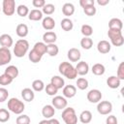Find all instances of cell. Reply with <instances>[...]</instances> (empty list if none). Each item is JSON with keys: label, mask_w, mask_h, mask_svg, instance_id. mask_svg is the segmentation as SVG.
Instances as JSON below:
<instances>
[{"label": "cell", "mask_w": 124, "mask_h": 124, "mask_svg": "<svg viewBox=\"0 0 124 124\" xmlns=\"http://www.w3.org/2000/svg\"><path fill=\"white\" fill-rule=\"evenodd\" d=\"M77 86L80 90H85L88 87V80L85 78H79L77 79Z\"/></svg>", "instance_id": "74e56055"}, {"label": "cell", "mask_w": 124, "mask_h": 124, "mask_svg": "<svg viewBox=\"0 0 124 124\" xmlns=\"http://www.w3.org/2000/svg\"><path fill=\"white\" fill-rule=\"evenodd\" d=\"M45 91L48 96H55L58 92V89H56L51 83H48L46 86H45Z\"/></svg>", "instance_id": "ab89813d"}, {"label": "cell", "mask_w": 124, "mask_h": 124, "mask_svg": "<svg viewBox=\"0 0 124 124\" xmlns=\"http://www.w3.org/2000/svg\"><path fill=\"white\" fill-rule=\"evenodd\" d=\"M29 49V43L25 39H19L16 42V45L14 46V53L16 57L21 58L23 57Z\"/></svg>", "instance_id": "7a4b0ae2"}, {"label": "cell", "mask_w": 124, "mask_h": 124, "mask_svg": "<svg viewBox=\"0 0 124 124\" xmlns=\"http://www.w3.org/2000/svg\"><path fill=\"white\" fill-rule=\"evenodd\" d=\"M42 9H43V10H42V13H43V14H45V15H46V16H50V15H52V14L54 13V11H55V6H54L53 4L48 3V4H46Z\"/></svg>", "instance_id": "8d00e7d4"}, {"label": "cell", "mask_w": 124, "mask_h": 124, "mask_svg": "<svg viewBox=\"0 0 124 124\" xmlns=\"http://www.w3.org/2000/svg\"><path fill=\"white\" fill-rule=\"evenodd\" d=\"M80 32L84 37H90L93 34V28L89 24H83L80 28Z\"/></svg>", "instance_id": "d590c367"}, {"label": "cell", "mask_w": 124, "mask_h": 124, "mask_svg": "<svg viewBox=\"0 0 124 124\" xmlns=\"http://www.w3.org/2000/svg\"><path fill=\"white\" fill-rule=\"evenodd\" d=\"M60 25H61V28L64 30V31H71L73 28H74V23L73 21L68 18V17H65L61 20L60 22Z\"/></svg>", "instance_id": "f546056e"}, {"label": "cell", "mask_w": 124, "mask_h": 124, "mask_svg": "<svg viewBox=\"0 0 124 124\" xmlns=\"http://www.w3.org/2000/svg\"><path fill=\"white\" fill-rule=\"evenodd\" d=\"M116 77L120 80L124 79V62H120V64H119V66L117 68V75H116Z\"/></svg>", "instance_id": "ee69618b"}, {"label": "cell", "mask_w": 124, "mask_h": 124, "mask_svg": "<svg viewBox=\"0 0 124 124\" xmlns=\"http://www.w3.org/2000/svg\"><path fill=\"white\" fill-rule=\"evenodd\" d=\"M102 92L98 89H91L88 93H87V100L92 103V104H96V103H99L102 99Z\"/></svg>", "instance_id": "30bf717a"}, {"label": "cell", "mask_w": 124, "mask_h": 124, "mask_svg": "<svg viewBox=\"0 0 124 124\" xmlns=\"http://www.w3.org/2000/svg\"><path fill=\"white\" fill-rule=\"evenodd\" d=\"M30 117L26 114H19L16 119V124H30Z\"/></svg>", "instance_id": "f35d334b"}, {"label": "cell", "mask_w": 124, "mask_h": 124, "mask_svg": "<svg viewBox=\"0 0 124 124\" xmlns=\"http://www.w3.org/2000/svg\"><path fill=\"white\" fill-rule=\"evenodd\" d=\"M95 1L94 0H79V5L81 8H86L89 6H94Z\"/></svg>", "instance_id": "bcb514c9"}, {"label": "cell", "mask_w": 124, "mask_h": 124, "mask_svg": "<svg viewBox=\"0 0 124 124\" xmlns=\"http://www.w3.org/2000/svg\"><path fill=\"white\" fill-rule=\"evenodd\" d=\"M59 52V48L58 46L55 45V44H49V45H46V53L49 55V56H56Z\"/></svg>", "instance_id": "d6a6232c"}, {"label": "cell", "mask_w": 124, "mask_h": 124, "mask_svg": "<svg viewBox=\"0 0 124 124\" xmlns=\"http://www.w3.org/2000/svg\"><path fill=\"white\" fill-rule=\"evenodd\" d=\"M21 97L26 102H32L35 98V93L31 88L26 87L21 90Z\"/></svg>", "instance_id": "ffe728a7"}, {"label": "cell", "mask_w": 124, "mask_h": 124, "mask_svg": "<svg viewBox=\"0 0 124 124\" xmlns=\"http://www.w3.org/2000/svg\"><path fill=\"white\" fill-rule=\"evenodd\" d=\"M42 55H40L37 51H35L33 48L29 51V53H28V58H29V60L32 62V63H38V62H40L41 60H42Z\"/></svg>", "instance_id": "4dcf8cb0"}, {"label": "cell", "mask_w": 124, "mask_h": 124, "mask_svg": "<svg viewBox=\"0 0 124 124\" xmlns=\"http://www.w3.org/2000/svg\"><path fill=\"white\" fill-rule=\"evenodd\" d=\"M56 40H57V36L53 31H46L43 35V41L46 45L55 44Z\"/></svg>", "instance_id": "5bb4252c"}, {"label": "cell", "mask_w": 124, "mask_h": 124, "mask_svg": "<svg viewBox=\"0 0 124 124\" xmlns=\"http://www.w3.org/2000/svg\"><path fill=\"white\" fill-rule=\"evenodd\" d=\"M42 114L46 119H50L55 114V108L52 107V105H46L42 108Z\"/></svg>", "instance_id": "e0dca14e"}, {"label": "cell", "mask_w": 124, "mask_h": 124, "mask_svg": "<svg viewBox=\"0 0 124 124\" xmlns=\"http://www.w3.org/2000/svg\"><path fill=\"white\" fill-rule=\"evenodd\" d=\"M51 104H52V107L56 109H64L65 108H67L68 102L62 96H54L51 100Z\"/></svg>", "instance_id": "9c48e42d"}, {"label": "cell", "mask_w": 124, "mask_h": 124, "mask_svg": "<svg viewBox=\"0 0 124 124\" xmlns=\"http://www.w3.org/2000/svg\"><path fill=\"white\" fill-rule=\"evenodd\" d=\"M12 60V52L9 48L0 47V66L7 65Z\"/></svg>", "instance_id": "ba28073f"}, {"label": "cell", "mask_w": 124, "mask_h": 124, "mask_svg": "<svg viewBox=\"0 0 124 124\" xmlns=\"http://www.w3.org/2000/svg\"><path fill=\"white\" fill-rule=\"evenodd\" d=\"M62 92H63L64 98H73L77 94V87L72 85V84L65 85L63 87V91Z\"/></svg>", "instance_id": "2e32d148"}, {"label": "cell", "mask_w": 124, "mask_h": 124, "mask_svg": "<svg viewBox=\"0 0 124 124\" xmlns=\"http://www.w3.org/2000/svg\"><path fill=\"white\" fill-rule=\"evenodd\" d=\"M62 13L67 17L73 16L75 13V6L72 3H65L62 7Z\"/></svg>", "instance_id": "4316f807"}, {"label": "cell", "mask_w": 124, "mask_h": 124, "mask_svg": "<svg viewBox=\"0 0 124 124\" xmlns=\"http://www.w3.org/2000/svg\"><path fill=\"white\" fill-rule=\"evenodd\" d=\"M32 4L35 8H43L46 5V1L45 0H33Z\"/></svg>", "instance_id": "c3c4849f"}, {"label": "cell", "mask_w": 124, "mask_h": 124, "mask_svg": "<svg viewBox=\"0 0 124 124\" xmlns=\"http://www.w3.org/2000/svg\"><path fill=\"white\" fill-rule=\"evenodd\" d=\"M48 120H49V124H60L59 120H57L56 118H50Z\"/></svg>", "instance_id": "f907efd6"}, {"label": "cell", "mask_w": 124, "mask_h": 124, "mask_svg": "<svg viewBox=\"0 0 124 124\" xmlns=\"http://www.w3.org/2000/svg\"><path fill=\"white\" fill-rule=\"evenodd\" d=\"M112 110V104L109 101H100L97 105V111L102 115H107Z\"/></svg>", "instance_id": "52a82bcc"}, {"label": "cell", "mask_w": 124, "mask_h": 124, "mask_svg": "<svg viewBox=\"0 0 124 124\" xmlns=\"http://www.w3.org/2000/svg\"><path fill=\"white\" fill-rule=\"evenodd\" d=\"M62 119L66 124H77L78 116L73 108H65L62 111Z\"/></svg>", "instance_id": "277c9868"}, {"label": "cell", "mask_w": 124, "mask_h": 124, "mask_svg": "<svg viewBox=\"0 0 124 124\" xmlns=\"http://www.w3.org/2000/svg\"><path fill=\"white\" fill-rule=\"evenodd\" d=\"M75 69H76L78 75H79V76H85L89 72V65L85 61H79L77 64V66L75 67Z\"/></svg>", "instance_id": "7c38bea8"}, {"label": "cell", "mask_w": 124, "mask_h": 124, "mask_svg": "<svg viewBox=\"0 0 124 124\" xmlns=\"http://www.w3.org/2000/svg\"><path fill=\"white\" fill-rule=\"evenodd\" d=\"M0 12H1V9H0Z\"/></svg>", "instance_id": "f5cc1de1"}, {"label": "cell", "mask_w": 124, "mask_h": 124, "mask_svg": "<svg viewBox=\"0 0 124 124\" xmlns=\"http://www.w3.org/2000/svg\"><path fill=\"white\" fill-rule=\"evenodd\" d=\"M10 116V112L6 108H0V122H7Z\"/></svg>", "instance_id": "b9f144b4"}, {"label": "cell", "mask_w": 124, "mask_h": 124, "mask_svg": "<svg viewBox=\"0 0 124 124\" xmlns=\"http://www.w3.org/2000/svg\"><path fill=\"white\" fill-rule=\"evenodd\" d=\"M42 26L45 30L50 31L55 27V20L51 16H46L42 21Z\"/></svg>", "instance_id": "ac0fdd59"}, {"label": "cell", "mask_w": 124, "mask_h": 124, "mask_svg": "<svg viewBox=\"0 0 124 124\" xmlns=\"http://www.w3.org/2000/svg\"><path fill=\"white\" fill-rule=\"evenodd\" d=\"M83 12H84V14H85L86 16H94V15L96 14L97 10H96L95 6H89V7L83 8Z\"/></svg>", "instance_id": "7bdbcfd3"}, {"label": "cell", "mask_w": 124, "mask_h": 124, "mask_svg": "<svg viewBox=\"0 0 124 124\" xmlns=\"http://www.w3.org/2000/svg\"><path fill=\"white\" fill-rule=\"evenodd\" d=\"M8 109L15 114H21L25 109V106L23 102L17 98H11L8 101Z\"/></svg>", "instance_id": "3957f363"}, {"label": "cell", "mask_w": 124, "mask_h": 124, "mask_svg": "<svg viewBox=\"0 0 124 124\" xmlns=\"http://www.w3.org/2000/svg\"><path fill=\"white\" fill-rule=\"evenodd\" d=\"M92 120V113L91 111L85 109L83 111H81V113L79 114V121L83 124H88L90 123Z\"/></svg>", "instance_id": "484cf974"}, {"label": "cell", "mask_w": 124, "mask_h": 124, "mask_svg": "<svg viewBox=\"0 0 124 124\" xmlns=\"http://www.w3.org/2000/svg\"><path fill=\"white\" fill-rule=\"evenodd\" d=\"M67 57L71 62H78V61H79V59L81 57V53H80L79 49H78L76 47H72L68 50Z\"/></svg>", "instance_id": "8fae6325"}, {"label": "cell", "mask_w": 124, "mask_h": 124, "mask_svg": "<svg viewBox=\"0 0 124 124\" xmlns=\"http://www.w3.org/2000/svg\"><path fill=\"white\" fill-rule=\"evenodd\" d=\"M16 33L20 38L26 37L28 35V26L24 23H19L16 28Z\"/></svg>", "instance_id": "603a6c76"}, {"label": "cell", "mask_w": 124, "mask_h": 124, "mask_svg": "<svg viewBox=\"0 0 124 124\" xmlns=\"http://www.w3.org/2000/svg\"><path fill=\"white\" fill-rule=\"evenodd\" d=\"M33 49L35 51H37L40 55H44L45 53H46V45L44 43V42H37L34 46H33Z\"/></svg>", "instance_id": "f1b7e54d"}, {"label": "cell", "mask_w": 124, "mask_h": 124, "mask_svg": "<svg viewBox=\"0 0 124 124\" xmlns=\"http://www.w3.org/2000/svg\"><path fill=\"white\" fill-rule=\"evenodd\" d=\"M117 123H118V121H117V118L115 115L110 114L106 119V124H117Z\"/></svg>", "instance_id": "7dc6e473"}, {"label": "cell", "mask_w": 124, "mask_h": 124, "mask_svg": "<svg viewBox=\"0 0 124 124\" xmlns=\"http://www.w3.org/2000/svg\"><path fill=\"white\" fill-rule=\"evenodd\" d=\"M28 18L30 20H33V21H38V20H41L43 18V13L42 11H40L39 9H34V10H31L28 14Z\"/></svg>", "instance_id": "cb8c5ba5"}, {"label": "cell", "mask_w": 124, "mask_h": 124, "mask_svg": "<svg viewBox=\"0 0 124 124\" xmlns=\"http://www.w3.org/2000/svg\"><path fill=\"white\" fill-rule=\"evenodd\" d=\"M9 97V92L6 88L0 87V103L5 102Z\"/></svg>", "instance_id": "f6af8a7d"}, {"label": "cell", "mask_w": 124, "mask_h": 124, "mask_svg": "<svg viewBox=\"0 0 124 124\" xmlns=\"http://www.w3.org/2000/svg\"><path fill=\"white\" fill-rule=\"evenodd\" d=\"M122 27H123V23H122V20L119 19V18L113 17L108 21V29H110V30H119V31H121Z\"/></svg>", "instance_id": "d6986e66"}, {"label": "cell", "mask_w": 124, "mask_h": 124, "mask_svg": "<svg viewBox=\"0 0 124 124\" xmlns=\"http://www.w3.org/2000/svg\"><path fill=\"white\" fill-rule=\"evenodd\" d=\"M92 73L95 75V76H103L106 72V68L103 64L101 63H96L92 66V69H91Z\"/></svg>", "instance_id": "83f0119b"}, {"label": "cell", "mask_w": 124, "mask_h": 124, "mask_svg": "<svg viewBox=\"0 0 124 124\" xmlns=\"http://www.w3.org/2000/svg\"><path fill=\"white\" fill-rule=\"evenodd\" d=\"M13 78H11L9 76H7L6 74H2L0 75V85H9L13 82Z\"/></svg>", "instance_id": "60d3db41"}, {"label": "cell", "mask_w": 124, "mask_h": 124, "mask_svg": "<svg viewBox=\"0 0 124 124\" xmlns=\"http://www.w3.org/2000/svg\"><path fill=\"white\" fill-rule=\"evenodd\" d=\"M0 45L2 46V47L10 48L14 45V41H13L12 36L9 34H2L0 36Z\"/></svg>", "instance_id": "4fadbf2b"}, {"label": "cell", "mask_w": 124, "mask_h": 124, "mask_svg": "<svg viewBox=\"0 0 124 124\" xmlns=\"http://www.w3.org/2000/svg\"><path fill=\"white\" fill-rule=\"evenodd\" d=\"M45 89V83L42 79H35L32 82V90L36 92H41Z\"/></svg>", "instance_id": "1f68e13d"}, {"label": "cell", "mask_w": 124, "mask_h": 124, "mask_svg": "<svg viewBox=\"0 0 124 124\" xmlns=\"http://www.w3.org/2000/svg\"><path fill=\"white\" fill-rule=\"evenodd\" d=\"M16 14L19 16H21V17H24V16H28V14H29V9H28V7L26 6V5H18L17 6V8H16Z\"/></svg>", "instance_id": "e575fe53"}, {"label": "cell", "mask_w": 124, "mask_h": 124, "mask_svg": "<svg viewBox=\"0 0 124 124\" xmlns=\"http://www.w3.org/2000/svg\"><path fill=\"white\" fill-rule=\"evenodd\" d=\"M2 11L8 16H13L16 12V1L15 0H3Z\"/></svg>", "instance_id": "8992f818"}, {"label": "cell", "mask_w": 124, "mask_h": 124, "mask_svg": "<svg viewBox=\"0 0 124 124\" xmlns=\"http://www.w3.org/2000/svg\"><path fill=\"white\" fill-rule=\"evenodd\" d=\"M110 48H111L110 44H109L108 41H106V40L100 41V42L98 43V45H97V49H98V51H99L100 53H102V54L108 53V52L110 51Z\"/></svg>", "instance_id": "9a60e30c"}, {"label": "cell", "mask_w": 124, "mask_h": 124, "mask_svg": "<svg viewBox=\"0 0 124 124\" xmlns=\"http://www.w3.org/2000/svg\"><path fill=\"white\" fill-rule=\"evenodd\" d=\"M4 74H6L7 76H9L11 78L15 79V78H17V76H18V69H17L16 66L10 65V66H8V67L5 69Z\"/></svg>", "instance_id": "d4e9b609"}, {"label": "cell", "mask_w": 124, "mask_h": 124, "mask_svg": "<svg viewBox=\"0 0 124 124\" xmlns=\"http://www.w3.org/2000/svg\"><path fill=\"white\" fill-rule=\"evenodd\" d=\"M120 82H121V80H120L116 76H110V77H108V79H107V84H108V86L109 88H111V89H116V88H118V87L120 86Z\"/></svg>", "instance_id": "7402d4cb"}, {"label": "cell", "mask_w": 124, "mask_h": 124, "mask_svg": "<svg viewBox=\"0 0 124 124\" xmlns=\"http://www.w3.org/2000/svg\"><path fill=\"white\" fill-rule=\"evenodd\" d=\"M97 3L100 6H106L109 3V0H97Z\"/></svg>", "instance_id": "681fc988"}, {"label": "cell", "mask_w": 124, "mask_h": 124, "mask_svg": "<svg viewBox=\"0 0 124 124\" xmlns=\"http://www.w3.org/2000/svg\"><path fill=\"white\" fill-rule=\"evenodd\" d=\"M50 83L56 88V89H61L65 86V81L63 79V78H61L60 76H53L50 79Z\"/></svg>", "instance_id": "44dd1931"}, {"label": "cell", "mask_w": 124, "mask_h": 124, "mask_svg": "<svg viewBox=\"0 0 124 124\" xmlns=\"http://www.w3.org/2000/svg\"><path fill=\"white\" fill-rule=\"evenodd\" d=\"M80 46L84 49H90L93 46V41L90 37H83L80 40Z\"/></svg>", "instance_id": "836d02e7"}, {"label": "cell", "mask_w": 124, "mask_h": 124, "mask_svg": "<svg viewBox=\"0 0 124 124\" xmlns=\"http://www.w3.org/2000/svg\"><path fill=\"white\" fill-rule=\"evenodd\" d=\"M58 71L62 76L69 79H74L78 76L75 67L69 62H61L58 66Z\"/></svg>", "instance_id": "6da1fadb"}, {"label": "cell", "mask_w": 124, "mask_h": 124, "mask_svg": "<svg viewBox=\"0 0 124 124\" xmlns=\"http://www.w3.org/2000/svg\"><path fill=\"white\" fill-rule=\"evenodd\" d=\"M108 36L114 46H120L124 44V37L122 35V31L119 30H110L108 31Z\"/></svg>", "instance_id": "5b68a950"}, {"label": "cell", "mask_w": 124, "mask_h": 124, "mask_svg": "<svg viewBox=\"0 0 124 124\" xmlns=\"http://www.w3.org/2000/svg\"><path fill=\"white\" fill-rule=\"evenodd\" d=\"M39 124H49V120L48 119H44V120H41L39 122Z\"/></svg>", "instance_id": "816d5d0a"}]
</instances>
